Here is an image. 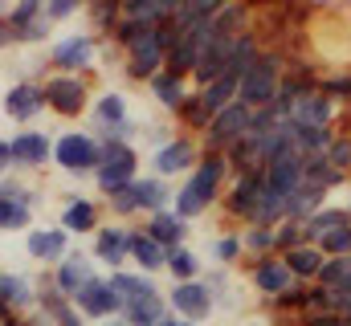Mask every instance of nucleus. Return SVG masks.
<instances>
[{"label":"nucleus","mask_w":351,"mask_h":326,"mask_svg":"<svg viewBox=\"0 0 351 326\" xmlns=\"http://www.w3.org/2000/svg\"><path fill=\"white\" fill-rule=\"evenodd\" d=\"M0 200H4V179H0Z\"/></svg>","instance_id":"obj_56"},{"label":"nucleus","mask_w":351,"mask_h":326,"mask_svg":"<svg viewBox=\"0 0 351 326\" xmlns=\"http://www.w3.org/2000/svg\"><path fill=\"white\" fill-rule=\"evenodd\" d=\"M164 269L172 273V281H200V273H204V261H200V253H196V249H188V244H176V249H168V261H164Z\"/></svg>","instance_id":"obj_36"},{"label":"nucleus","mask_w":351,"mask_h":326,"mask_svg":"<svg viewBox=\"0 0 351 326\" xmlns=\"http://www.w3.org/2000/svg\"><path fill=\"white\" fill-rule=\"evenodd\" d=\"M45 90V110L74 123V118H86L90 102H94V78H82V74H45L41 82Z\"/></svg>","instance_id":"obj_3"},{"label":"nucleus","mask_w":351,"mask_h":326,"mask_svg":"<svg viewBox=\"0 0 351 326\" xmlns=\"http://www.w3.org/2000/svg\"><path fill=\"white\" fill-rule=\"evenodd\" d=\"M4 114L12 123H33L37 114H45V90L37 78H25V82H12L8 94H4Z\"/></svg>","instance_id":"obj_20"},{"label":"nucleus","mask_w":351,"mask_h":326,"mask_svg":"<svg viewBox=\"0 0 351 326\" xmlns=\"http://www.w3.org/2000/svg\"><path fill=\"white\" fill-rule=\"evenodd\" d=\"M315 90L319 94H327L343 114L351 110V70H335V74H319V82H315Z\"/></svg>","instance_id":"obj_37"},{"label":"nucleus","mask_w":351,"mask_h":326,"mask_svg":"<svg viewBox=\"0 0 351 326\" xmlns=\"http://www.w3.org/2000/svg\"><path fill=\"white\" fill-rule=\"evenodd\" d=\"M294 326H348L335 310H315V314H302V318H294Z\"/></svg>","instance_id":"obj_50"},{"label":"nucleus","mask_w":351,"mask_h":326,"mask_svg":"<svg viewBox=\"0 0 351 326\" xmlns=\"http://www.w3.org/2000/svg\"><path fill=\"white\" fill-rule=\"evenodd\" d=\"M106 281H110V290H114V298L127 306V302H135L139 294H152V290H160L156 286V277H147V273H139V269H114V273H106Z\"/></svg>","instance_id":"obj_29"},{"label":"nucleus","mask_w":351,"mask_h":326,"mask_svg":"<svg viewBox=\"0 0 351 326\" xmlns=\"http://www.w3.org/2000/svg\"><path fill=\"white\" fill-rule=\"evenodd\" d=\"M98 49H102V41L94 37V33H70V37H62L53 49H49V58H45V70L49 74H82V78H94V70H98Z\"/></svg>","instance_id":"obj_7"},{"label":"nucleus","mask_w":351,"mask_h":326,"mask_svg":"<svg viewBox=\"0 0 351 326\" xmlns=\"http://www.w3.org/2000/svg\"><path fill=\"white\" fill-rule=\"evenodd\" d=\"M127 244H131V225H119V221H110V225H102L98 233H94V241H90V261L94 265H106L110 273L114 269H127Z\"/></svg>","instance_id":"obj_15"},{"label":"nucleus","mask_w":351,"mask_h":326,"mask_svg":"<svg viewBox=\"0 0 351 326\" xmlns=\"http://www.w3.org/2000/svg\"><path fill=\"white\" fill-rule=\"evenodd\" d=\"M147 90H152L156 106H160V110H168V114L176 118V110H180V106H184V98L192 94V82L172 78V74H156V78L147 82Z\"/></svg>","instance_id":"obj_28"},{"label":"nucleus","mask_w":351,"mask_h":326,"mask_svg":"<svg viewBox=\"0 0 351 326\" xmlns=\"http://www.w3.org/2000/svg\"><path fill=\"white\" fill-rule=\"evenodd\" d=\"M82 12H86V21H90V33L98 41H110L114 25L123 21V0H94V4H82Z\"/></svg>","instance_id":"obj_31"},{"label":"nucleus","mask_w":351,"mask_h":326,"mask_svg":"<svg viewBox=\"0 0 351 326\" xmlns=\"http://www.w3.org/2000/svg\"><path fill=\"white\" fill-rule=\"evenodd\" d=\"M8 151H12V167L21 171H41L45 163L53 160V139L45 131H16L8 139Z\"/></svg>","instance_id":"obj_18"},{"label":"nucleus","mask_w":351,"mask_h":326,"mask_svg":"<svg viewBox=\"0 0 351 326\" xmlns=\"http://www.w3.org/2000/svg\"><path fill=\"white\" fill-rule=\"evenodd\" d=\"M70 237H94L106 221H102V204L90 200V196H78V192H66L62 196V221H58Z\"/></svg>","instance_id":"obj_16"},{"label":"nucleus","mask_w":351,"mask_h":326,"mask_svg":"<svg viewBox=\"0 0 351 326\" xmlns=\"http://www.w3.org/2000/svg\"><path fill=\"white\" fill-rule=\"evenodd\" d=\"M164 298H168L172 314H180V318H188V323H196V326H204L217 314V302L204 290V281H172V290Z\"/></svg>","instance_id":"obj_11"},{"label":"nucleus","mask_w":351,"mask_h":326,"mask_svg":"<svg viewBox=\"0 0 351 326\" xmlns=\"http://www.w3.org/2000/svg\"><path fill=\"white\" fill-rule=\"evenodd\" d=\"M131 118V110H127V98L119 94V90H98L94 94V102H90V123L86 131L94 139H102L106 131H114V127H123Z\"/></svg>","instance_id":"obj_19"},{"label":"nucleus","mask_w":351,"mask_h":326,"mask_svg":"<svg viewBox=\"0 0 351 326\" xmlns=\"http://www.w3.org/2000/svg\"><path fill=\"white\" fill-rule=\"evenodd\" d=\"M229 179H233L229 160H225V155H217V151H204L200 163H196V171L180 179L176 200H172V212L184 221V225H192V221L208 216V212L221 204V196H225Z\"/></svg>","instance_id":"obj_1"},{"label":"nucleus","mask_w":351,"mask_h":326,"mask_svg":"<svg viewBox=\"0 0 351 326\" xmlns=\"http://www.w3.org/2000/svg\"><path fill=\"white\" fill-rule=\"evenodd\" d=\"M102 212H110V221H119V225H131L135 216H143L139 204H135V196H131V188L119 192V196H110V200H102Z\"/></svg>","instance_id":"obj_45"},{"label":"nucleus","mask_w":351,"mask_h":326,"mask_svg":"<svg viewBox=\"0 0 351 326\" xmlns=\"http://www.w3.org/2000/svg\"><path fill=\"white\" fill-rule=\"evenodd\" d=\"M282 261H286V269H290V277L294 281H315L319 277V269H323V253L315 249V244H298V249H290V253H282Z\"/></svg>","instance_id":"obj_32"},{"label":"nucleus","mask_w":351,"mask_h":326,"mask_svg":"<svg viewBox=\"0 0 351 326\" xmlns=\"http://www.w3.org/2000/svg\"><path fill=\"white\" fill-rule=\"evenodd\" d=\"M241 265H245V273H250V286L262 294V302L282 298V294L294 286V277H290V269H286V261H282L278 253H269V257H254V261H241Z\"/></svg>","instance_id":"obj_14"},{"label":"nucleus","mask_w":351,"mask_h":326,"mask_svg":"<svg viewBox=\"0 0 351 326\" xmlns=\"http://www.w3.org/2000/svg\"><path fill=\"white\" fill-rule=\"evenodd\" d=\"M164 314H168V298H164V290L139 294L135 302H127V306H123V323H127V326H156Z\"/></svg>","instance_id":"obj_27"},{"label":"nucleus","mask_w":351,"mask_h":326,"mask_svg":"<svg viewBox=\"0 0 351 326\" xmlns=\"http://www.w3.org/2000/svg\"><path fill=\"white\" fill-rule=\"evenodd\" d=\"M70 249H74V244H70V233H66L62 225H41V229H29V233H25V253H29V261H37L41 269L62 265Z\"/></svg>","instance_id":"obj_13"},{"label":"nucleus","mask_w":351,"mask_h":326,"mask_svg":"<svg viewBox=\"0 0 351 326\" xmlns=\"http://www.w3.org/2000/svg\"><path fill=\"white\" fill-rule=\"evenodd\" d=\"M339 118H343V110L327 98V94H319V90H306L298 102H294V110H290V118L286 123H298V127H327V131H339Z\"/></svg>","instance_id":"obj_17"},{"label":"nucleus","mask_w":351,"mask_h":326,"mask_svg":"<svg viewBox=\"0 0 351 326\" xmlns=\"http://www.w3.org/2000/svg\"><path fill=\"white\" fill-rule=\"evenodd\" d=\"M323 155H327V163H331L339 175L351 179V131H335V139H331V147H327Z\"/></svg>","instance_id":"obj_44"},{"label":"nucleus","mask_w":351,"mask_h":326,"mask_svg":"<svg viewBox=\"0 0 351 326\" xmlns=\"http://www.w3.org/2000/svg\"><path fill=\"white\" fill-rule=\"evenodd\" d=\"M53 167H62L66 175H94L102 167V143L90 131H66L53 139Z\"/></svg>","instance_id":"obj_8"},{"label":"nucleus","mask_w":351,"mask_h":326,"mask_svg":"<svg viewBox=\"0 0 351 326\" xmlns=\"http://www.w3.org/2000/svg\"><path fill=\"white\" fill-rule=\"evenodd\" d=\"M176 41V25L168 21V25H156L135 49H127L123 53V78L135 82V86H147V82L156 78V74H164V58H168V49H172Z\"/></svg>","instance_id":"obj_2"},{"label":"nucleus","mask_w":351,"mask_h":326,"mask_svg":"<svg viewBox=\"0 0 351 326\" xmlns=\"http://www.w3.org/2000/svg\"><path fill=\"white\" fill-rule=\"evenodd\" d=\"M237 90H241V78L225 74V78L208 82V86H204V90H196V94H200V106H204V114H208V118H217L225 106H233V102H237Z\"/></svg>","instance_id":"obj_30"},{"label":"nucleus","mask_w":351,"mask_h":326,"mask_svg":"<svg viewBox=\"0 0 351 326\" xmlns=\"http://www.w3.org/2000/svg\"><path fill=\"white\" fill-rule=\"evenodd\" d=\"M302 184H311V188H319V192H335V188H343L348 184V175H339L331 163H327V155H306L302 160Z\"/></svg>","instance_id":"obj_35"},{"label":"nucleus","mask_w":351,"mask_h":326,"mask_svg":"<svg viewBox=\"0 0 351 326\" xmlns=\"http://www.w3.org/2000/svg\"><path fill=\"white\" fill-rule=\"evenodd\" d=\"M8 318H12V310H8V306H4V302H0V326L8 323Z\"/></svg>","instance_id":"obj_54"},{"label":"nucleus","mask_w":351,"mask_h":326,"mask_svg":"<svg viewBox=\"0 0 351 326\" xmlns=\"http://www.w3.org/2000/svg\"><path fill=\"white\" fill-rule=\"evenodd\" d=\"M302 225H306V221H282V225L274 229V253H278V257L302 244Z\"/></svg>","instance_id":"obj_46"},{"label":"nucleus","mask_w":351,"mask_h":326,"mask_svg":"<svg viewBox=\"0 0 351 326\" xmlns=\"http://www.w3.org/2000/svg\"><path fill=\"white\" fill-rule=\"evenodd\" d=\"M348 212H351V196H348Z\"/></svg>","instance_id":"obj_58"},{"label":"nucleus","mask_w":351,"mask_h":326,"mask_svg":"<svg viewBox=\"0 0 351 326\" xmlns=\"http://www.w3.org/2000/svg\"><path fill=\"white\" fill-rule=\"evenodd\" d=\"M4 326H33V323H29L25 314H12V318H8V323H4Z\"/></svg>","instance_id":"obj_53"},{"label":"nucleus","mask_w":351,"mask_h":326,"mask_svg":"<svg viewBox=\"0 0 351 326\" xmlns=\"http://www.w3.org/2000/svg\"><path fill=\"white\" fill-rule=\"evenodd\" d=\"M12 171V151H8V139H0V179Z\"/></svg>","instance_id":"obj_51"},{"label":"nucleus","mask_w":351,"mask_h":326,"mask_svg":"<svg viewBox=\"0 0 351 326\" xmlns=\"http://www.w3.org/2000/svg\"><path fill=\"white\" fill-rule=\"evenodd\" d=\"M262 192H265V179L262 175H233L225 196H221V216L229 225V233H241L250 225H258V208H262Z\"/></svg>","instance_id":"obj_6"},{"label":"nucleus","mask_w":351,"mask_h":326,"mask_svg":"<svg viewBox=\"0 0 351 326\" xmlns=\"http://www.w3.org/2000/svg\"><path fill=\"white\" fill-rule=\"evenodd\" d=\"M0 302L12 310V314H33L37 310V290L25 273H12V269H0Z\"/></svg>","instance_id":"obj_23"},{"label":"nucleus","mask_w":351,"mask_h":326,"mask_svg":"<svg viewBox=\"0 0 351 326\" xmlns=\"http://www.w3.org/2000/svg\"><path fill=\"white\" fill-rule=\"evenodd\" d=\"M250 118H254V110H250V106H241V102L225 106V110H221V114L208 123V131L200 135V151H217V155L233 151V147L245 139V131H250Z\"/></svg>","instance_id":"obj_9"},{"label":"nucleus","mask_w":351,"mask_h":326,"mask_svg":"<svg viewBox=\"0 0 351 326\" xmlns=\"http://www.w3.org/2000/svg\"><path fill=\"white\" fill-rule=\"evenodd\" d=\"M348 326H351V318H348Z\"/></svg>","instance_id":"obj_59"},{"label":"nucleus","mask_w":351,"mask_h":326,"mask_svg":"<svg viewBox=\"0 0 351 326\" xmlns=\"http://www.w3.org/2000/svg\"><path fill=\"white\" fill-rule=\"evenodd\" d=\"M315 286H323V290L351 286V257H327L323 269H319V277H315Z\"/></svg>","instance_id":"obj_40"},{"label":"nucleus","mask_w":351,"mask_h":326,"mask_svg":"<svg viewBox=\"0 0 351 326\" xmlns=\"http://www.w3.org/2000/svg\"><path fill=\"white\" fill-rule=\"evenodd\" d=\"M339 229H351L348 204H327L323 212H315V216L302 225V244H315V249H319L323 237H331V233H339Z\"/></svg>","instance_id":"obj_26"},{"label":"nucleus","mask_w":351,"mask_h":326,"mask_svg":"<svg viewBox=\"0 0 351 326\" xmlns=\"http://www.w3.org/2000/svg\"><path fill=\"white\" fill-rule=\"evenodd\" d=\"M290 127H294V147H298L302 160L306 155H323L331 147V139H335V131H327V127H298V123H290Z\"/></svg>","instance_id":"obj_38"},{"label":"nucleus","mask_w":351,"mask_h":326,"mask_svg":"<svg viewBox=\"0 0 351 326\" xmlns=\"http://www.w3.org/2000/svg\"><path fill=\"white\" fill-rule=\"evenodd\" d=\"M90 277H98L94 273V261H90V253H82V249H70L66 253V261L62 265H53V281H58V290L74 302V294L86 286Z\"/></svg>","instance_id":"obj_21"},{"label":"nucleus","mask_w":351,"mask_h":326,"mask_svg":"<svg viewBox=\"0 0 351 326\" xmlns=\"http://www.w3.org/2000/svg\"><path fill=\"white\" fill-rule=\"evenodd\" d=\"M139 147L135 143H102V167L94 171V188L102 200L127 192L139 179Z\"/></svg>","instance_id":"obj_4"},{"label":"nucleus","mask_w":351,"mask_h":326,"mask_svg":"<svg viewBox=\"0 0 351 326\" xmlns=\"http://www.w3.org/2000/svg\"><path fill=\"white\" fill-rule=\"evenodd\" d=\"M8 45V4H0V49Z\"/></svg>","instance_id":"obj_52"},{"label":"nucleus","mask_w":351,"mask_h":326,"mask_svg":"<svg viewBox=\"0 0 351 326\" xmlns=\"http://www.w3.org/2000/svg\"><path fill=\"white\" fill-rule=\"evenodd\" d=\"M102 326H127V323H123V314H119V318H106Z\"/></svg>","instance_id":"obj_55"},{"label":"nucleus","mask_w":351,"mask_h":326,"mask_svg":"<svg viewBox=\"0 0 351 326\" xmlns=\"http://www.w3.org/2000/svg\"><path fill=\"white\" fill-rule=\"evenodd\" d=\"M152 241L160 244V249H176V244H188V225L176 216L172 208H164V212H152V216H143V225H139Z\"/></svg>","instance_id":"obj_24"},{"label":"nucleus","mask_w":351,"mask_h":326,"mask_svg":"<svg viewBox=\"0 0 351 326\" xmlns=\"http://www.w3.org/2000/svg\"><path fill=\"white\" fill-rule=\"evenodd\" d=\"M269 253H274V229H262V225L241 229V261L269 257Z\"/></svg>","instance_id":"obj_39"},{"label":"nucleus","mask_w":351,"mask_h":326,"mask_svg":"<svg viewBox=\"0 0 351 326\" xmlns=\"http://www.w3.org/2000/svg\"><path fill=\"white\" fill-rule=\"evenodd\" d=\"M282 74H286V49H262V58L254 62V70L241 78L237 102L250 106V110H265V106H274V94H278Z\"/></svg>","instance_id":"obj_5"},{"label":"nucleus","mask_w":351,"mask_h":326,"mask_svg":"<svg viewBox=\"0 0 351 326\" xmlns=\"http://www.w3.org/2000/svg\"><path fill=\"white\" fill-rule=\"evenodd\" d=\"M33 229V212L16 200H0V233H29Z\"/></svg>","instance_id":"obj_42"},{"label":"nucleus","mask_w":351,"mask_h":326,"mask_svg":"<svg viewBox=\"0 0 351 326\" xmlns=\"http://www.w3.org/2000/svg\"><path fill=\"white\" fill-rule=\"evenodd\" d=\"M176 135H180V127H168V123H156V127H143V143L152 147V155H156V151H164V147L172 143Z\"/></svg>","instance_id":"obj_47"},{"label":"nucleus","mask_w":351,"mask_h":326,"mask_svg":"<svg viewBox=\"0 0 351 326\" xmlns=\"http://www.w3.org/2000/svg\"><path fill=\"white\" fill-rule=\"evenodd\" d=\"M127 257H131V265H135L139 273L156 277V273L164 269V261H168V249H160V244L152 241L139 225H131V244H127Z\"/></svg>","instance_id":"obj_25"},{"label":"nucleus","mask_w":351,"mask_h":326,"mask_svg":"<svg viewBox=\"0 0 351 326\" xmlns=\"http://www.w3.org/2000/svg\"><path fill=\"white\" fill-rule=\"evenodd\" d=\"M241 326H262V323H241Z\"/></svg>","instance_id":"obj_57"},{"label":"nucleus","mask_w":351,"mask_h":326,"mask_svg":"<svg viewBox=\"0 0 351 326\" xmlns=\"http://www.w3.org/2000/svg\"><path fill=\"white\" fill-rule=\"evenodd\" d=\"M331 200H327V192H319V188H311V184H298L294 192H290V204H286V221H311L315 212H323Z\"/></svg>","instance_id":"obj_34"},{"label":"nucleus","mask_w":351,"mask_h":326,"mask_svg":"<svg viewBox=\"0 0 351 326\" xmlns=\"http://www.w3.org/2000/svg\"><path fill=\"white\" fill-rule=\"evenodd\" d=\"M200 155H204V151H200V139H192V135H184V131H180L164 151H156V155H152V175H160V179H168V184H172L176 175L184 179V175H192V171H196Z\"/></svg>","instance_id":"obj_10"},{"label":"nucleus","mask_w":351,"mask_h":326,"mask_svg":"<svg viewBox=\"0 0 351 326\" xmlns=\"http://www.w3.org/2000/svg\"><path fill=\"white\" fill-rule=\"evenodd\" d=\"M131 196H135V204H139V212L143 216H152V212H164V208H172L176 200V188L168 179H160V175H139L135 184H131Z\"/></svg>","instance_id":"obj_22"},{"label":"nucleus","mask_w":351,"mask_h":326,"mask_svg":"<svg viewBox=\"0 0 351 326\" xmlns=\"http://www.w3.org/2000/svg\"><path fill=\"white\" fill-rule=\"evenodd\" d=\"M74 12H82L78 0H45V21H49V25H62V21H70Z\"/></svg>","instance_id":"obj_49"},{"label":"nucleus","mask_w":351,"mask_h":326,"mask_svg":"<svg viewBox=\"0 0 351 326\" xmlns=\"http://www.w3.org/2000/svg\"><path fill=\"white\" fill-rule=\"evenodd\" d=\"M319 253L323 257H351V229H339V233L323 237L319 241Z\"/></svg>","instance_id":"obj_48"},{"label":"nucleus","mask_w":351,"mask_h":326,"mask_svg":"<svg viewBox=\"0 0 351 326\" xmlns=\"http://www.w3.org/2000/svg\"><path fill=\"white\" fill-rule=\"evenodd\" d=\"M213 261H217L221 269L241 265V233H221V237L213 241Z\"/></svg>","instance_id":"obj_43"},{"label":"nucleus","mask_w":351,"mask_h":326,"mask_svg":"<svg viewBox=\"0 0 351 326\" xmlns=\"http://www.w3.org/2000/svg\"><path fill=\"white\" fill-rule=\"evenodd\" d=\"M74 310H78L86 323H106V318H119V314H123V302L114 298L110 281L98 273V277H90L86 286L74 294Z\"/></svg>","instance_id":"obj_12"},{"label":"nucleus","mask_w":351,"mask_h":326,"mask_svg":"<svg viewBox=\"0 0 351 326\" xmlns=\"http://www.w3.org/2000/svg\"><path fill=\"white\" fill-rule=\"evenodd\" d=\"M200 281H204V290L213 294V302H217V306H237V302H233V286H229V269L213 265V269H204V273H200Z\"/></svg>","instance_id":"obj_41"},{"label":"nucleus","mask_w":351,"mask_h":326,"mask_svg":"<svg viewBox=\"0 0 351 326\" xmlns=\"http://www.w3.org/2000/svg\"><path fill=\"white\" fill-rule=\"evenodd\" d=\"M123 16L156 29V25H168L176 16V0H123Z\"/></svg>","instance_id":"obj_33"}]
</instances>
